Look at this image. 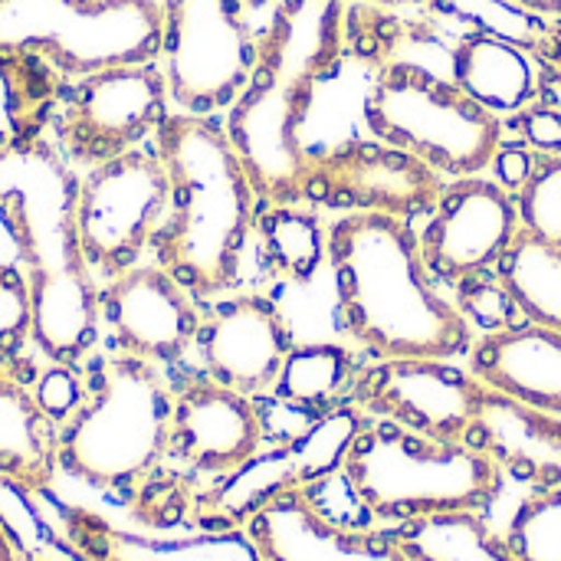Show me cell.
<instances>
[{"label": "cell", "mask_w": 561, "mask_h": 561, "mask_svg": "<svg viewBox=\"0 0 561 561\" xmlns=\"http://www.w3.org/2000/svg\"><path fill=\"white\" fill-rule=\"evenodd\" d=\"M345 46L342 0H276L256 66L227 108V135L266 204H302L312 151L306 122Z\"/></svg>", "instance_id": "6da1fadb"}, {"label": "cell", "mask_w": 561, "mask_h": 561, "mask_svg": "<svg viewBox=\"0 0 561 561\" xmlns=\"http://www.w3.org/2000/svg\"><path fill=\"white\" fill-rule=\"evenodd\" d=\"M76 168L53 141L0 151V220L33 289V348L82 368L99 352V279L76 230Z\"/></svg>", "instance_id": "7a4b0ae2"}, {"label": "cell", "mask_w": 561, "mask_h": 561, "mask_svg": "<svg viewBox=\"0 0 561 561\" xmlns=\"http://www.w3.org/2000/svg\"><path fill=\"white\" fill-rule=\"evenodd\" d=\"M339 322L378 362L457 358L473 348L470 322L437 293L411 224L348 214L329 227Z\"/></svg>", "instance_id": "3957f363"}, {"label": "cell", "mask_w": 561, "mask_h": 561, "mask_svg": "<svg viewBox=\"0 0 561 561\" xmlns=\"http://www.w3.org/2000/svg\"><path fill=\"white\" fill-rule=\"evenodd\" d=\"M154 151L171 181L168 217L154 237V263L197 299L227 293L256 227V187L214 115L168 112Z\"/></svg>", "instance_id": "277c9868"}, {"label": "cell", "mask_w": 561, "mask_h": 561, "mask_svg": "<svg viewBox=\"0 0 561 561\" xmlns=\"http://www.w3.org/2000/svg\"><path fill=\"white\" fill-rule=\"evenodd\" d=\"M82 404L59 424V470L128 503L168 463L171 381L158 365L108 348L82 365Z\"/></svg>", "instance_id": "5b68a950"}, {"label": "cell", "mask_w": 561, "mask_h": 561, "mask_svg": "<svg viewBox=\"0 0 561 561\" xmlns=\"http://www.w3.org/2000/svg\"><path fill=\"white\" fill-rule=\"evenodd\" d=\"M342 473L352 496L388 523L480 513L503 486L500 467L470 444H440L388 421L365 424Z\"/></svg>", "instance_id": "8992f818"}, {"label": "cell", "mask_w": 561, "mask_h": 561, "mask_svg": "<svg viewBox=\"0 0 561 561\" xmlns=\"http://www.w3.org/2000/svg\"><path fill=\"white\" fill-rule=\"evenodd\" d=\"M365 122L378 141L454 178L480 174L503 148L496 112L473 102L454 79L411 62L381 69L365 99Z\"/></svg>", "instance_id": "52a82bcc"}, {"label": "cell", "mask_w": 561, "mask_h": 561, "mask_svg": "<svg viewBox=\"0 0 561 561\" xmlns=\"http://www.w3.org/2000/svg\"><path fill=\"white\" fill-rule=\"evenodd\" d=\"M161 0H0V53L46 59L66 79L161 53Z\"/></svg>", "instance_id": "ba28073f"}, {"label": "cell", "mask_w": 561, "mask_h": 561, "mask_svg": "<svg viewBox=\"0 0 561 561\" xmlns=\"http://www.w3.org/2000/svg\"><path fill=\"white\" fill-rule=\"evenodd\" d=\"M158 66L171 105L187 115L227 112L243 92L260 36L247 20V0H161Z\"/></svg>", "instance_id": "9c48e42d"}, {"label": "cell", "mask_w": 561, "mask_h": 561, "mask_svg": "<svg viewBox=\"0 0 561 561\" xmlns=\"http://www.w3.org/2000/svg\"><path fill=\"white\" fill-rule=\"evenodd\" d=\"M171 112L158 59L112 66L66 82L49 141L72 168H95L141 148Z\"/></svg>", "instance_id": "30bf717a"}, {"label": "cell", "mask_w": 561, "mask_h": 561, "mask_svg": "<svg viewBox=\"0 0 561 561\" xmlns=\"http://www.w3.org/2000/svg\"><path fill=\"white\" fill-rule=\"evenodd\" d=\"M171 181L158 151L135 148L79 174L76 230L99 283L138 266L168 217Z\"/></svg>", "instance_id": "8fae6325"}, {"label": "cell", "mask_w": 561, "mask_h": 561, "mask_svg": "<svg viewBox=\"0 0 561 561\" xmlns=\"http://www.w3.org/2000/svg\"><path fill=\"white\" fill-rule=\"evenodd\" d=\"M365 414L358 408H335L319 414L306 431L276 444L273 450L253 454L240 470L217 480L194 503L197 529H243L263 506L309 493L322 480L342 470L348 447L365 431Z\"/></svg>", "instance_id": "7c38bea8"}, {"label": "cell", "mask_w": 561, "mask_h": 561, "mask_svg": "<svg viewBox=\"0 0 561 561\" xmlns=\"http://www.w3.org/2000/svg\"><path fill=\"white\" fill-rule=\"evenodd\" d=\"M483 388L444 358H388L358 378L355 408L440 444H467Z\"/></svg>", "instance_id": "4fadbf2b"}, {"label": "cell", "mask_w": 561, "mask_h": 561, "mask_svg": "<svg viewBox=\"0 0 561 561\" xmlns=\"http://www.w3.org/2000/svg\"><path fill=\"white\" fill-rule=\"evenodd\" d=\"M440 191V171L385 141H352L312 154L306 181V201L401 220L434 210Z\"/></svg>", "instance_id": "5bb4252c"}, {"label": "cell", "mask_w": 561, "mask_h": 561, "mask_svg": "<svg viewBox=\"0 0 561 561\" xmlns=\"http://www.w3.org/2000/svg\"><path fill=\"white\" fill-rule=\"evenodd\" d=\"M99 319L115 352L171 368L194 348L204 312L164 266L138 263L99 283Z\"/></svg>", "instance_id": "9a60e30c"}, {"label": "cell", "mask_w": 561, "mask_h": 561, "mask_svg": "<svg viewBox=\"0 0 561 561\" xmlns=\"http://www.w3.org/2000/svg\"><path fill=\"white\" fill-rule=\"evenodd\" d=\"M174 408H171V444L168 460L187 477L224 480L240 470L263 444V417L253 398L224 388L204 371L194 375L168 368Z\"/></svg>", "instance_id": "2e32d148"}, {"label": "cell", "mask_w": 561, "mask_h": 561, "mask_svg": "<svg viewBox=\"0 0 561 561\" xmlns=\"http://www.w3.org/2000/svg\"><path fill=\"white\" fill-rule=\"evenodd\" d=\"M519 230V207L510 191L470 174L440 191V201L417 240L427 270L447 283H460L496 266Z\"/></svg>", "instance_id": "e0dca14e"}, {"label": "cell", "mask_w": 561, "mask_h": 561, "mask_svg": "<svg viewBox=\"0 0 561 561\" xmlns=\"http://www.w3.org/2000/svg\"><path fill=\"white\" fill-rule=\"evenodd\" d=\"M194 348L207 378L256 398L276 388L293 352V332L273 299L247 293L220 299L204 312Z\"/></svg>", "instance_id": "ac0fdd59"}, {"label": "cell", "mask_w": 561, "mask_h": 561, "mask_svg": "<svg viewBox=\"0 0 561 561\" xmlns=\"http://www.w3.org/2000/svg\"><path fill=\"white\" fill-rule=\"evenodd\" d=\"M43 516L59 536L89 561H263L247 529H197L191 536H148L131 533L95 510L59 500L56 493L36 496Z\"/></svg>", "instance_id": "d6986e66"}, {"label": "cell", "mask_w": 561, "mask_h": 561, "mask_svg": "<svg viewBox=\"0 0 561 561\" xmlns=\"http://www.w3.org/2000/svg\"><path fill=\"white\" fill-rule=\"evenodd\" d=\"M243 529L263 561H408L391 533L339 526L306 493L263 506Z\"/></svg>", "instance_id": "ffe728a7"}, {"label": "cell", "mask_w": 561, "mask_h": 561, "mask_svg": "<svg viewBox=\"0 0 561 561\" xmlns=\"http://www.w3.org/2000/svg\"><path fill=\"white\" fill-rule=\"evenodd\" d=\"M467 444L486 454L500 473L529 486L561 490V417L503 391L483 388Z\"/></svg>", "instance_id": "44dd1931"}, {"label": "cell", "mask_w": 561, "mask_h": 561, "mask_svg": "<svg viewBox=\"0 0 561 561\" xmlns=\"http://www.w3.org/2000/svg\"><path fill=\"white\" fill-rule=\"evenodd\" d=\"M30 362H0V480L30 496L53 493L59 427L33 394Z\"/></svg>", "instance_id": "7402d4cb"}, {"label": "cell", "mask_w": 561, "mask_h": 561, "mask_svg": "<svg viewBox=\"0 0 561 561\" xmlns=\"http://www.w3.org/2000/svg\"><path fill=\"white\" fill-rule=\"evenodd\" d=\"M470 371L493 391L561 417V335L542 325L486 332L470 348Z\"/></svg>", "instance_id": "603a6c76"}, {"label": "cell", "mask_w": 561, "mask_h": 561, "mask_svg": "<svg viewBox=\"0 0 561 561\" xmlns=\"http://www.w3.org/2000/svg\"><path fill=\"white\" fill-rule=\"evenodd\" d=\"M454 82L490 112H523L539 89L536 62L523 46L490 30L467 33L450 56Z\"/></svg>", "instance_id": "cb8c5ba5"}, {"label": "cell", "mask_w": 561, "mask_h": 561, "mask_svg": "<svg viewBox=\"0 0 561 561\" xmlns=\"http://www.w3.org/2000/svg\"><path fill=\"white\" fill-rule=\"evenodd\" d=\"M66 76L39 56L0 53V151L49 141Z\"/></svg>", "instance_id": "d4e9b609"}, {"label": "cell", "mask_w": 561, "mask_h": 561, "mask_svg": "<svg viewBox=\"0 0 561 561\" xmlns=\"http://www.w3.org/2000/svg\"><path fill=\"white\" fill-rule=\"evenodd\" d=\"M496 279L533 325L561 335V247H549L519 230L496 263Z\"/></svg>", "instance_id": "484cf974"}, {"label": "cell", "mask_w": 561, "mask_h": 561, "mask_svg": "<svg viewBox=\"0 0 561 561\" xmlns=\"http://www.w3.org/2000/svg\"><path fill=\"white\" fill-rule=\"evenodd\" d=\"M266 266L289 283H312L329 260V233L319 217L299 204H266L256 217Z\"/></svg>", "instance_id": "4316f807"}, {"label": "cell", "mask_w": 561, "mask_h": 561, "mask_svg": "<svg viewBox=\"0 0 561 561\" xmlns=\"http://www.w3.org/2000/svg\"><path fill=\"white\" fill-rule=\"evenodd\" d=\"M391 536L408 561H519L506 539L490 533L480 513L401 523Z\"/></svg>", "instance_id": "83f0119b"}, {"label": "cell", "mask_w": 561, "mask_h": 561, "mask_svg": "<svg viewBox=\"0 0 561 561\" xmlns=\"http://www.w3.org/2000/svg\"><path fill=\"white\" fill-rule=\"evenodd\" d=\"M352 368H355L352 355L342 345H332V342L293 345L273 391L279 401L302 408V411L325 408L348 388Z\"/></svg>", "instance_id": "f1b7e54d"}, {"label": "cell", "mask_w": 561, "mask_h": 561, "mask_svg": "<svg viewBox=\"0 0 561 561\" xmlns=\"http://www.w3.org/2000/svg\"><path fill=\"white\" fill-rule=\"evenodd\" d=\"M0 523L7 526L20 561H89L43 516L36 496L0 480Z\"/></svg>", "instance_id": "f546056e"}, {"label": "cell", "mask_w": 561, "mask_h": 561, "mask_svg": "<svg viewBox=\"0 0 561 561\" xmlns=\"http://www.w3.org/2000/svg\"><path fill=\"white\" fill-rule=\"evenodd\" d=\"M523 233L561 247V154H536L529 181L519 187Z\"/></svg>", "instance_id": "4dcf8cb0"}, {"label": "cell", "mask_w": 561, "mask_h": 561, "mask_svg": "<svg viewBox=\"0 0 561 561\" xmlns=\"http://www.w3.org/2000/svg\"><path fill=\"white\" fill-rule=\"evenodd\" d=\"M506 546L519 561H561V490H542L519 506Z\"/></svg>", "instance_id": "1f68e13d"}, {"label": "cell", "mask_w": 561, "mask_h": 561, "mask_svg": "<svg viewBox=\"0 0 561 561\" xmlns=\"http://www.w3.org/2000/svg\"><path fill=\"white\" fill-rule=\"evenodd\" d=\"M33 289L20 266H0V362H26L33 345Z\"/></svg>", "instance_id": "d6a6232c"}, {"label": "cell", "mask_w": 561, "mask_h": 561, "mask_svg": "<svg viewBox=\"0 0 561 561\" xmlns=\"http://www.w3.org/2000/svg\"><path fill=\"white\" fill-rule=\"evenodd\" d=\"M457 289H460L457 309L463 312L467 322H477L486 332H500V329L513 325L519 309H516V302L510 299V293H506V286L500 279H486L480 273V276L460 279Z\"/></svg>", "instance_id": "836d02e7"}, {"label": "cell", "mask_w": 561, "mask_h": 561, "mask_svg": "<svg viewBox=\"0 0 561 561\" xmlns=\"http://www.w3.org/2000/svg\"><path fill=\"white\" fill-rule=\"evenodd\" d=\"M33 394L39 401V408L46 411V417L59 427L72 417V411L82 404L85 385H82V368L72 365H53L43 368L33 381Z\"/></svg>", "instance_id": "e575fe53"}, {"label": "cell", "mask_w": 561, "mask_h": 561, "mask_svg": "<svg viewBox=\"0 0 561 561\" xmlns=\"http://www.w3.org/2000/svg\"><path fill=\"white\" fill-rule=\"evenodd\" d=\"M519 131L539 154H561V108L526 105L519 118Z\"/></svg>", "instance_id": "d590c367"}, {"label": "cell", "mask_w": 561, "mask_h": 561, "mask_svg": "<svg viewBox=\"0 0 561 561\" xmlns=\"http://www.w3.org/2000/svg\"><path fill=\"white\" fill-rule=\"evenodd\" d=\"M533 161H536V154H529L526 148H500L496 158H493L496 184L506 187L510 194L519 191L529 181V174H533Z\"/></svg>", "instance_id": "8d00e7d4"}, {"label": "cell", "mask_w": 561, "mask_h": 561, "mask_svg": "<svg viewBox=\"0 0 561 561\" xmlns=\"http://www.w3.org/2000/svg\"><path fill=\"white\" fill-rule=\"evenodd\" d=\"M516 7H526L533 13H549V16H561V0H513Z\"/></svg>", "instance_id": "74e56055"}, {"label": "cell", "mask_w": 561, "mask_h": 561, "mask_svg": "<svg viewBox=\"0 0 561 561\" xmlns=\"http://www.w3.org/2000/svg\"><path fill=\"white\" fill-rule=\"evenodd\" d=\"M0 561H20L16 546H13V539H10V533H7L3 523H0Z\"/></svg>", "instance_id": "f35d334b"}, {"label": "cell", "mask_w": 561, "mask_h": 561, "mask_svg": "<svg viewBox=\"0 0 561 561\" xmlns=\"http://www.w3.org/2000/svg\"><path fill=\"white\" fill-rule=\"evenodd\" d=\"M375 3H385V7H394V3H411V0H375Z\"/></svg>", "instance_id": "ab89813d"}, {"label": "cell", "mask_w": 561, "mask_h": 561, "mask_svg": "<svg viewBox=\"0 0 561 561\" xmlns=\"http://www.w3.org/2000/svg\"><path fill=\"white\" fill-rule=\"evenodd\" d=\"M270 0H247V7H266Z\"/></svg>", "instance_id": "60d3db41"}]
</instances>
